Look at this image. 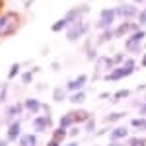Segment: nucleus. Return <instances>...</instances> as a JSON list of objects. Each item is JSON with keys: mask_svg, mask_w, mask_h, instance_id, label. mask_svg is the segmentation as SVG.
Wrapping results in <instances>:
<instances>
[{"mask_svg": "<svg viewBox=\"0 0 146 146\" xmlns=\"http://www.w3.org/2000/svg\"><path fill=\"white\" fill-rule=\"evenodd\" d=\"M88 29H90V25H88V22H84V20H78V22L70 23L66 27V39L68 41H78V39H82L84 35L88 33Z\"/></svg>", "mask_w": 146, "mask_h": 146, "instance_id": "nucleus-1", "label": "nucleus"}, {"mask_svg": "<svg viewBox=\"0 0 146 146\" xmlns=\"http://www.w3.org/2000/svg\"><path fill=\"white\" fill-rule=\"evenodd\" d=\"M135 68L136 66H129V64H119V66H115L111 70V72H109V74H107V76H105V82H115V80H123V78H127V76H129V74H133V72H135Z\"/></svg>", "mask_w": 146, "mask_h": 146, "instance_id": "nucleus-2", "label": "nucleus"}, {"mask_svg": "<svg viewBox=\"0 0 146 146\" xmlns=\"http://www.w3.org/2000/svg\"><path fill=\"white\" fill-rule=\"evenodd\" d=\"M115 18H117V10H115V8L103 10L100 14V20H98V29H100V31H103V29H111Z\"/></svg>", "mask_w": 146, "mask_h": 146, "instance_id": "nucleus-3", "label": "nucleus"}, {"mask_svg": "<svg viewBox=\"0 0 146 146\" xmlns=\"http://www.w3.org/2000/svg\"><path fill=\"white\" fill-rule=\"evenodd\" d=\"M18 25V16L16 14H4L0 16V35H8L16 29Z\"/></svg>", "mask_w": 146, "mask_h": 146, "instance_id": "nucleus-4", "label": "nucleus"}, {"mask_svg": "<svg viewBox=\"0 0 146 146\" xmlns=\"http://www.w3.org/2000/svg\"><path fill=\"white\" fill-rule=\"evenodd\" d=\"M115 10H117V16H121L125 20H133V18L138 16V12H140L135 4H121V6H117Z\"/></svg>", "mask_w": 146, "mask_h": 146, "instance_id": "nucleus-5", "label": "nucleus"}, {"mask_svg": "<svg viewBox=\"0 0 146 146\" xmlns=\"http://www.w3.org/2000/svg\"><path fill=\"white\" fill-rule=\"evenodd\" d=\"M86 82H88V76L86 74H80L78 78H74V80H68V84H66V90L72 94V92H78L82 90L84 86H86Z\"/></svg>", "mask_w": 146, "mask_h": 146, "instance_id": "nucleus-6", "label": "nucleus"}, {"mask_svg": "<svg viewBox=\"0 0 146 146\" xmlns=\"http://www.w3.org/2000/svg\"><path fill=\"white\" fill-rule=\"evenodd\" d=\"M51 125H53V121H51V117H49V115H43V117H35V119H33V129H35V131H39V133L47 131Z\"/></svg>", "mask_w": 146, "mask_h": 146, "instance_id": "nucleus-7", "label": "nucleus"}, {"mask_svg": "<svg viewBox=\"0 0 146 146\" xmlns=\"http://www.w3.org/2000/svg\"><path fill=\"white\" fill-rule=\"evenodd\" d=\"M127 135H129V129L127 127H115L111 131V136L109 138H111V142H117V140H123Z\"/></svg>", "mask_w": 146, "mask_h": 146, "instance_id": "nucleus-8", "label": "nucleus"}, {"mask_svg": "<svg viewBox=\"0 0 146 146\" xmlns=\"http://www.w3.org/2000/svg\"><path fill=\"white\" fill-rule=\"evenodd\" d=\"M20 129H22V123L20 121H12L10 127H8V140H18Z\"/></svg>", "mask_w": 146, "mask_h": 146, "instance_id": "nucleus-9", "label": "nucleus"}, {"mask_svg": "<svg viewBox=\"0 0 146 146\" xmlns=\"http://www.w3.org/2000/svg\"><path fill=\"white\" fill-rule=\"evenodd\" d=\"M23 105H25V109H27V111H31V113L39 111V109L43 107V103H39V101L33 100V98H27V100L23 101Z\"/></svg>", "mask_w": 146, "mask_h": 146, "instance_id": "nucleus-10", "label": "nucleus"}, {"mask_svg": "<svg viewBox=\"0 0 146 146\" xmlns=\"http://www.w3.org/2000/svg\"><path fill=\"white\" fill-rule=\"evenodd\" d=\"M146 37V31L144 29H136V31H133V33L127 37V41H131V43H142Z\"/></svg>", "mask_w": 146, "mask_h": 146, "instance_id": "nucleus-11", "label": "nucleus"}, {"mask_svg": "<svg viewBox=\"0 0 146 146\" xmlns=\"http://www.w3.org/2000/svg\"><path fill=\"white\" fill-rule=\"evenodd\" d=\"M20 146H37V136L35 135H23L22 138H18Z\"/></svg>", "mask_w": 146, "mask_h": 146, "instance_id": "nucleus-12", "label": "nucleus"}, {"mask_svg": "<svg viewBox=\"0 0 146 146\" xmlns=\"http://www.w3.org/2000/svg\"><path fill=\"white\" fill-rule=\"evenodd\" d=\"M23 103H14V105H10L8 109H6V117H16V115H20V113L23 111Z\"/></svg>", "mask_w": 146, "mask_h": 146, "instance_id": "nucleus-13", "label": "nucleus"}, {"mask_svg": "<svg viewBox=\"0 0 146 146\" xmlns=\"http://www.w3.org/2000/svg\"><path fill=\"white\" fill-rule=\"evenodd\" d=\"M113 37H115L113 29H103V31L100 33V37H98V43H100V45H103V43H109Z\"/></svg>", "mask_w": 146, "mask_h": 146, "instance_id": "nucleus-14", "label": "nucleus"}, {"mask_svg": "<svg viewBox=\"0 0 146 146\" xmlns=\"http://www.w3.org/2000/svg\"><path fill=\"white\" fill-rule=\"evenodd\" d=\"M74 123H76V121H74L72 113H66V115H62V117H60V123H58V127H64V129H68V127H72Z\"/></svg>", "mask_w": 146, "mask_h": 146, "instance_id": "nucleus-15", "label": "nucleus"}, {"mask_svg": "<svg viewBox=\"0 0 146 146\" xmlns=\"http://www.w3.org/2000/svg\"><path fill=\"white\" fill-rule=\"evenodd\" d=\"M86 100V90H78L76 94H70V103H82Z\"/></svg>", "mask_w": 146, "mask_h": 146, "instance_id": "nucleus-16", "label": "nucleus"}, {"mask_svg": "<svg viewBox=\"0 0 146 146\" xmlns=\"http://www.w3.org/2000/svg\"><path fill=\"white\" fill-rule=\"evenodd\" d=\"M68 25H70V23L66 22V18H60V20H58V22H55L53 23V27H51V29H53V31H62V29H66Z\"/></svg>", "mask_w": 146, "mask_h": 146, "instance_id": "nucleus-17", "label": "nucleus"}, {"mask_svg": "<svg viewBox=\"0 0 146 146\" xmlns=\"http://www.w3.org/2000/svg\"><path fill=\"white\" fill-rule=\"evenodd\" d=\"M72 113V117H74V121H76V123H82V121H86V119H88V117H90V115H88V113L86 111H70Z\"/></svg>", "mask_w": 146, "mask_h": 146, "instance_id": "nucleus-18", "label": "nucleus"}, {"mask_svg": "<svg viewBox=\"0 0 146 146\" xmlns=\"http://www.w3.org/2000/svg\"><path fill=\"white\" fill-rule=\"evenodd\" d=\"M125 115H127V113H109V115H107V117H105V121H107V123H115V121H119V119H123Z\"/></svg>", "mask_w": 146, "mask_h": 146, "instance_id": "nucleus-19", "label": "nucleus"}, {"mask_svg": "<svg viewBox=\"0 0 146 146\" xmlns=\"http://www.w3.org/2000/svg\"><path fill=\"white\" fill-rule=\"evenodd\" d=\"M53 98H55V101H64V98H66V92L62 90V88H56V90L53 92Z\"/></svg>", "mask_w": 146, "mask_h": 146, "instance_id": "nucleus-20", "label": "nucleus"}, {"mask_svg": "<svg viewBox=\"0 0 146 146\" xmlns=\"http://www.w3.org/2000/svg\"><path fill=\"white\" fill-rule=\"evenodd\" d=\"M64 136H66V129H64V127H58V129L55 131V135H53V138H56V140H60V142H62V140H64Z\"/></svg>", "mask_w": 146, "mask_h": 146, "instance_id": "nucleus-21", "label": "nucleus"}, {"mask_svg": "<svg viewBox=\"0 0 146 146\" xmlns=\"http://www.w3.org/2000/svg\"><path fill=\"white\" fill-rule=\"evenodd\" d=\"M129 96H131V90H121V92L113 94V100L117 101V100H123V98H129Z\"/></svg>", "mask_w": 146, "mask_h": 146, "instance_id": "nucleus-22", "label": "nucleus"}, {"mask_svg": "<svg viewBox=\"0 0 146 146\" xmlns=\"http://www.w3.org/2000/svg\"><path fill=\"white\" fill-rule=\"evenodd\" d=\"M144 125H146V119H133L131 121V127L133 129H144Z\"/></svg>", "mask_w": 146, "mask_h": 146, "instance_id": "nucleus-23", "label": "nucleus"}, {"mask_svg": "<svg viewBox=\"0 0 146 146\" xmlns=\"http://www.w3.org/2000/svg\"><path fill=\"white\" fill-rule=\"evenodd\" d=\"M136 22L140 23V25H146V10H140V12H138V16H136Z\"/></svg>", "mask_w": 146, "mask_h": 146, "instance_id": "nucleus-24", "label": "nucleus"}, {"mask_svg": "<svg viewBox=\"0 0 146 146\" xmlns=\"http://www.w3.org/2000/svg\"><path fill=\"white\" fill-rule=\"evenodd\" d=\"M129 146H146V140H142V138H131Z\"/></svg>", "mask_w": 146, "mask_h": 146, "instance_id": "nucleus-25", "label": "nucleus"}, {"mask_svg": "<svg viewBox=\"0 0 146 146\" xmlns=\"http://www.w3.org/2000/svg\"><path fill=\"white\" fill-rule=\"evenodd\" d=\"M18 72H20V64L16 62V64H12L10 72H8V78H14V76H18Z\"/></svg>", "mask_w": 146, "mask_h": 146, "instance_id": "nucleus-26", "label": "nucleus"}, {"mask_svg": "<svg viewBox=\"0 0 146 146\" xmlns=\"http://www.w3.org/2000/svg\"><path fill=\"white\" fill-rule=\"evenodd\" d=\"M31 80H33V70H31V72H23L22 74V82L23 84H29Z\"/></svg>", "mask_w": 146, "mask_h": 146, "instance_id": "nucleus-27", "label": "nucleus"}, {"mask_svg": "<svg viewBox=\"0 0 146 146\" xmlns=\"http://www.w3.org/2000/svg\"><path fill=\"white\" fill-rule=\"evenodd\" d=\"M113 60H115V66H119V64H123V62H125V55H123V53H119V55L113 56Z\"/></svg>", "mask_w": 146, "mask_h": 146, "instance_id": "nucleus-28", "label": "nucleus"}, {"mask_svg": "<svg viewBox=\"0 0 146 146\" xmlns=\"http://www.w3.org/2000/svg\"><path fill=\"white\" fill-rule=\"evenodd\" d=\"M86 131H88V133H94V131H96V121H94V119H88V123H86Z\"/></svg>", "mask_w": 146, "mask_h": 146, "instance_id": "nucleus-29", "label": "nucleus"}, {"mask_svg": "<svg viewBox=\"0 0 146 146\" xmlns=\"http://www.w3.org/2000/svg\"><path fill=\"white\" fill-rule=\"evenodd\" d=\"M6 101V84H0V103Z\"/></svg>", "mask_w": 146, "mask_h": 146, "instance_id": "nucleus-30", "label": "nucleus"}, {"mask_svg": "<svg viewBox=\"0 0 146 146\" xmlns=\"http://www.w3.org/2000/svg\"><path fill=\"white\" fill-rule=\"evenodd\" d=\"M58 144H60V140L53 138V140H49V144H47V146H58Z\"/></svg>", "mask_w": 146, "mask_h": 146, "instance_id": "nucleus-31", "label": "nucleus"}, {"mask_svg": "<svg viewBox=\"0 0 146 146\" xmlns=\"http://www.w3.org/2000/svg\"><path fill=\"white\" fill-rule=\"evenodd\" d=\"M68 135H70V136H76V135H78V129H76V127H74V129H72V131H70V133H68Z\"/></svg>", "mask_w": 146, "mask_h": 146, "instance_id": "nucleus-32", "label": "nucleus"}, {"mask_svg": "<svg viewBox=\"0 0 146 146\" xmlns=\"http://www.w3.org/2000/svg\"><path fill=\"white\" fill-rule=\"evenodd\" d=\"M140 113H142V115H146V103L142 105V107H140Z\"/></svg>", "mask_w": 146, "mask_h": 146, "instance_id": "nucleus-33", "label": "nucleus"}, {"mask_svg": "<svg viewBox=\"0 0 146 146\" xmlns=\"http://www.w3.org/2000/svg\"><path fill=\"white\" fill-rule=\"evenodd\" d=\"M0 146H8V142L6 140H0Z\"/></svg>", "mask_w": 146, "mask_h": 146, "instance_id": "nucleus-34", "label": "nucleus"}, {"mask_svg": "<svg viewBox=\"0 0 146 146\" xmlns=\"http://www.w3.org/2000/svg\"><path fill=\"white\" fill-rule=\"evenodd\" d=\"M142 66H146V56H144V58H142Z\"/></svg>", "mask_w": 146, "mask_h": 146, "instance_id": "nucleus-35", "label": "nucleus"}, {"mask_svg": "<svg viewBox=\"0 0 146 146\" xmlns=\"http://www.w3.org/2000/svg\"><path fill=\"white\" fill-rule=\"evenodd\" d=\"M66 146H78V144H76V142H70V144H66Z\"/></svg>", "mask_w": 146, "mask_h": 146, "instance_id": "nucleus-36", "label": "nucleus"}, {"mask_svg": "<svg viewBox=\"0 0 146 146\" xmlns=\"http://www.w3.org/2000/svg\"><path fill=\"white\" fill-rule=\"evenodd\" d=\"M135 2H144V0H135Z\"/></svg>", "mask_w": 146, "mask_h": 146, "instance_id": "nucleus-37", "label": "nucleus"}]
</instances>
